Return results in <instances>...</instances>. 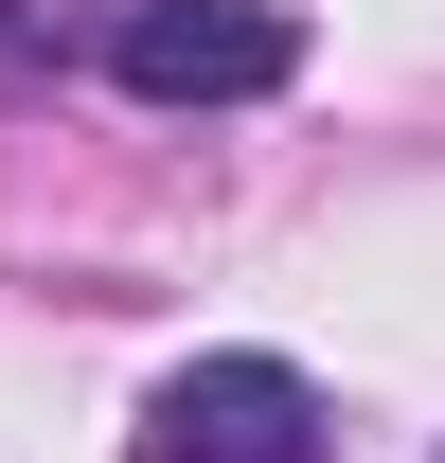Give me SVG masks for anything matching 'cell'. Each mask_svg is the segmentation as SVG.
Returning <instances> with one entry per match:
<instances>
[{
  "label": "cell",
  "mask_w": 445,
  "mask_h": 463,
  "mask_svg": "<svg viewBox=\"0 0 445 463\" xmlns=\"http://www.w3.org/2000/svg\"><path fill=\"white\" fill-rule=\"evenodd\" d=\"M143 463H321V392L285 356H196L143 410Z\"/></svg>",
  "instance_id": "7a4b0ae2"
},
{
  "label": "cell",
  "mask_w": 445,
  "mask_h": 463,
  "mask_svg": "<svg viewBox=\"0 0 445 463\" xmlns=\"http://www.w3.org/2000/svg\"><path fill=\"white\" fill-rule=\"evenodd\" d=\"M108 71L143 90V108H250V90L303 71V0H125Z\"/></svg>",
  "instance_id": "6da1fadb"
}]
</instances>
